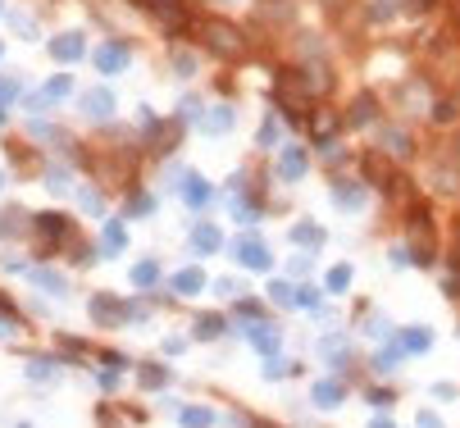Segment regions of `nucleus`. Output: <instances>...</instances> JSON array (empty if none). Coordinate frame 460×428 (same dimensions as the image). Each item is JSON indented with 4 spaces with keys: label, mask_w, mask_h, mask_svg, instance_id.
Listing matches in <instances>:
<instances>
[{
    "label": "nucleus",
    "mask_w": 460,
    "mask_h": 428,
    "mask_svg": "<svg viewBox=\"0 0 460 428\" xmlns=\"http://www.w3.org/2000/svg\"><path fill=\"white\" fill-rule=\"evenodd\" d=\"M232 251H237V264H241V269H255V274H264V269L274 264V260H269V251H264V242H255V237H241Z\"/></svg>",
    "instance_id": "1"
},
{
    "label": "nucleus",
    "mask_w": 460,
    "mask_h": 428,
    "mask_svg": "<svg viewBox=\"0 0 460 428\" xmlns=\"http://www.w3.org/2000/svg\"><path fill=\"white\" fill-rule=\"evenodd\" d=\"M96 68H100V73H123V68H128V46H123V41H105L96 50Z\"/></svg>",
    "instance_id": "2"
},
{
    "label": "nucleus",
    "mask_w": 460,
    "mask_h": 428,
    "mask_svg": "<svg viewBox=\"0 0 460 428\" xmlns=\"http://www.w3.org/2000/svg\"><path fill=\"white\" fill-rule=\"evenodd\" d=\"M246 342H251L255 351L274 355V351H278V328H269V324H255V328H246Z\"/></svg>",
    "instance_id": "3"
},
{
    "label": "nucleus",
    "mask_w": 460,
    "mask_h": 428,
    "mask_svg": "<svg viewBox=\"0 0 460 428\" xmlns=\"http://www.w3.org/2000/svg\"><path fill=\"white\" fill-rule=\"evenodd\" d=\"M192 242H196V251H201V255H214V251L223 246V237H219V228H214V223H196Z\"/></svg>",
    "instance_id": "4"
},
{
    "label": "nucleus",
    "mask_w": 460,
    "mask_h": 428,
    "mask_svg": "<svg viewBox=\"0 0 460 428\" xmlns=\"http://www.w3.org/2000/svg\"><path fill=\"white\" fill-rule=\"evenodd\" d=\"M278 174H283L287 183H296V178L306 174V155L296 151V146H287V151H283V160H278Z\"/></svg>",
    "instance_id": "5"
},
{
    "label": "nucleus",
    "mask_w": 460,
    "mask_h": 428,
    "mask_svg": "<svg viewBox=\"0 0 460 428\" xmlns=\"http://www.w3.org/2000/svg\"><path fill=\"white\" fill-rule=\"evenodd\" d=\"M315 406L319 410H333V406H342V383H315Z\"/></svg>",
    "instance_id": "6"
},
{
    "label": "nucleus",
    "mask_w": 460,
    "mask_h": 428,
    "mask_svg": "<svg viewBox=\"0 0 460 428\" xmlns=\"http://www.w3.org/2000/svg\"><path fill=\"white\" fill-rule=\"evenodd\" d=\"M82 105H87V114H91V119H110L114 96H110V91H87V100H82Z\"/></svg>",
    "instance_id": "7"
},
{
    "label": "nucleus",
    "mask_w": 460,
    "mask_h": 428,
    "mask_svg": "<svg viewBox=\"0 0 460 428\" xmlns=\"http://www.w3.org/2000/svg\"><path fill=\"white\" fill-rule=\"evenodd\" d=\"M183 201L201 210V205L210 201V183H205V178H187V183H183Z\"/></svg>",
    "instance_id": "8"
},
{
    "label": "nucleus",
    "mask_w": 460,
    "mask_h": 428,
    "mask_svg": "<svg viewBox=\"0 0 460 428\" xmlns=\"http://www.w3.org/2000/svg\"><path fill=\"white\" fill-rule=\"evenodd\" d=\"M50 55H55V59H77V55H82V37H73V32L55 37V41H50Z\"/></svg>",
    "instance_id": "9"
},
{
    "label": "nucleus",
    "mask_w": 460,
    "mask_h": 428,
    "mask_svg": "<svg viewBox=\"0 0 460 428\" xmlns=\"http://www.w3.org/2000/svg\"><path fill=\"white\" fill-rule=\"evenodd\" d=\"M201 287H205L201 269H183V274H174V292H183V297H196Z\"/></svg>",
    "instance_id": "10"
},
{
    "label": "nucleus",
    "mask_w": 460,
    "mask_h": 428,
    "mask_svg": "<svg viewBox=\"0 0 460 428\" xmlns=\"http://www.w3.org/2000/svg\"><path fill=\"white\" fill-rule=\"evenodd\" d=\"M91 315H96L100 324H123V306H119V301H105V297L91 301Z\"/></svg>",
    "instance_id": "11"
},
{
    "label": "nucleus",
    "mask_w": 460,
    "mask_h": 428,
    "mask_svg": "<svg viewBox=\"0 0 460 428\" xmlns=\"http://www.w3.org/2000/svg\"><path fill=\"white\" fill-rule=\"evenodd\" d=\"M333 196H338L342 210H360V205H365V192H360V187H333Z\"/></svg>",
    "instance_id": "12"
},
{
    "label": "nucleus",
    "mask_w": 460,
    "mask_h": 428,
    "mask_svg": "<svg viewBox=\"0 0 460 428\" xmlns=\"http://www.w3.org/2000/svg\"><path fill=\"white\" fill-rule=\"evenodd\" d=\"M232 128V114L223 110V105H214V110L205 114V132H228Z\"/></svg>",
    "instance_id": "13"
},
{
    "label": "nucleus",
    "mask_w": 460,
    "mask_h": 428,
    "mask_svg": "<svg viewBox=\"0 0 460 428\" xmlns=\"http://www.w3.org/2000/svg\"><path fill=\"white\" fill-rule=\"evenodd\" d=\"M68 91H73V82H68V73H59V77H50V82H46L42 96H46V100H64Z\"/></svg>",
    "instance_id": "14"
},
{
    "label": "nucleus",
    "mask_w": 460,
    "mask_h": 428,
    "mask_svg": "<svg viewBox=\"0 0 460 428\" xmlns=\"http://www.w3.org/2000/svg\"><path fill=\"white\" fill-rule=\"evenodd\" d=\"M223 333V319L219 315H201L196 319V337H219Z\"/></svg>",
    "instance_id": "15"
},
{
    "label": "nucleus",
    "mask_w": 460,
    "mask_h": 428,
    "mask_svg": "<svg viewBox=\"0 0 460 428\" xmlns=\"http://www.w3.org/2000/svg\"><path fill=\"white\" fill-rule=\"evenodd\" d=\"M37 228H42V232H46V237H59V232H64V228H68V223H64V219H59V214H37Z\"/></svg>",
    "instance_id": "16"
},
{
    "label": "nucleus",
    "mask_w": 460,
    "mask_h": 428,
    "mask_svg": "<svg viewBox=\"0 0 460 428\" xmlns=\"http://www.w3.org/2000/svg\"><path fill=\"white\" fill-rule=\"evenodd\" d=\"M33 283L46 287V292H64V278H59V274H46V269H33Z\"/></svg>",
    "instance_id": "17"
},
{
    "label": "nucleus",
    "mask_w": 460,
    "mask_h": 428,
    "mask_svg": "<svg viewBox=\"0 0 460 428\" xmlns=\"http://www.w3.org/2000/svg\"><path fill=\"white\" fill-rule=\"evenodd\" d=\"M169 383V369H160V364H146L142 369V387H165Z\"/></svg>",
    "instance_id": "18"
},
{
    "label": "nucleus",
    "mask_w": 460,
    "mask_h": 428,
    "mask_svg": "<svg viewBox=\"0 0 460 428\" xmlns=\"http://www.w3.org/2000/svg\"><path fill=\"white\" fill-rule=\"evenodd\" d=\"M155 278H160V269H155L151 260H146V264H137V269H132V283H137V287H151Z\"/></svg>",
    "instance_id": "19"
},
{
    "label": "nucleus",
    "mask_w": 460,
    "mask_h": 428,
    "mask_svg": "<svg viewBox=\"0 0 460 428\" xmlns=\"http://www.w3.org/2000/svg\"><path fill=\"white\" fill-rule=\"evenodd\" d=\"M401 346H405V351H428V333L424 328H410L401 337Z\"/></svg>",
    "instance_id": "20"
},
{
    "label": "nucleus",
    "mask_w": 460,
    "mask_h": 428,
    "mask_svg": "<svg viewBox=\"0 0 460 428\" xmlns=\"http://www.w3.org/2000/svg\"><path fill=\"white\" fill-rule=\"evenodd\" d=\"M269 297H274L278 306H301V297H296V292H292L287 283H274V287H269Z\"/></svg>",
    "instance_id": "21"
},
{
    "label": "nucleus",
    "mask_w": 460,
    "mask_h": 428,
    "mask_svg": "<svg viewBox=\"0 0 460 428\" xmlns=\"http://www.w3.org/2000/svg\"><path fill=\"white\" fill-rule=\"evenodd\" d=\"M347 283H351V269H347V264L329 269V292H347Z\"/></svg>",
    "instance_id": "22"
},
{
    "label": "nucleus",
    "mask_w": 460,
    "mask_h": 428,
    "mask_svg": "<svg viewBox=\"0 0 460 428\" xmlns=\"http://www.w3.org/2000/svg\"><path fill=\"white\" fill-rule=\"evenodd\" d=\"M401 351H405V346H387V351L378 355V373H392L396 364H401Z\"/></svg>",
    "instance_id": "23"
},
{
    "label": "nucleus",
    "mask_w": 460,
    "mask_h": 428,
    "mask_svg": "<svg viewBox=\"0 0 460 428\" xmlns=\"http://www.w3.org/2000/svg\"><path fill=\"white\" fill-rule=\"evenodd\" d=\"M292 237H296V242H324V228H315V223H296Z\"/></svg>",
    "instance_id": "24"
},
{
    "label": "nucleus",
    "mask_w": 460,
    "mask_h": 428,
    "mask_svg": "<svg viewBox=\"0 0 460 428\" xmlns=\"http://www.w3.org/2000/svg\"><path fill=\"white\" fill-rule=\"evenodd\" d=\"M183 424L187 428H205V424H214V415H210V410H183Z\"/></svg>",
    "instance_id": "25"
},
{
    "label": "nucleus",
    "mask_w": 460,
    "mask_h": 428,
    "mask_svg": "<svg viewBox=\"0 0 460 428\" xmlns=\"http://www.w3.org/2000/svg\"><path fill=\"white\" fill-rule=\"evenodd\" d=\"M105 246H110V251H123V228L119 223H105Z\"/></svg>",
    "instance_id": "26"
},
{
    "label": "nucleus",
    "mask_w": 460,
    "mask_h": 428,
    "mask_svg": "<svg viewBox=\"0 0 460 428\" xmlns=\"http://www.w3.org/2000/svg\"><path fill=\"white\" fill-rule=\"evenodd\" d=\"M274 137H278V119H269V123L260 128V142H264V146H274Z\"/></svg>",
    "instance_id": "27"
},
{
    "label": "nucleus",
    "mask_w": 460,
    "mask_h": 428,
    "mask_svg": "<svg viewBox=\"0 0 460 428\" xmlns=\"http://www.w3.org/2000/svg\"><path fill=\"white\" fill-rule=\"evenodd\" d=\"M128 214H151V196H132Z\"/></svg>",
    "instance_id": "28"
},
{
    "label": "nucleus",
    "mask_w": 460,
    "mask_h": 428,
    "mask_svg": "<svg viewBox=\"0 0 460 428\" xmlns=\"http://www.w3.org/2000/svg\"><path fill=\"white\" fill-rule=\"evenodd\" d=\"M287 369H292V364H283V360H269V369H264V373H269V378H283Z\"/></svg>",
    "instance_id": "29"
},
{
    "label": "nucleus",
    "mask_w": 460,
    "mask_h": 428,
    "mask_svg": "<svg viewBox=\"0 0 460 428\" xmlns=\"http://www.w3.org/2000/svg\"><path fill=\"white\" fill-rule=\"evenodd\" d=\"M174 64H178V68H183V77H192V68H196V59H192V55H178V59H174Z\"/></svg>",
    "instance_id": "30"
},
{
    "label": "nucleus",
    "mask_w": 460,
    "mask_h": 428,
    "mask_svg": "<svg viewBox=\"0 0 460 428\" xmlns=\"http://www.w3.org/2000/svg\"><path fill=\"white\" fill-rule=\"evenodd\" d=\"M419 428H442V424H438V419H433V415L424 410V415H419Z\"/></svg>",
    "instance_id": "31"
},
{
    "label": "nucleus",
    "mask_w": 460,
    "mask_h": 428,
    "mask_svg": "<svg viewBox=\"0 0 460 428\" xmlns=\"http://www.w3.org/2000/svg\"><path fill=\"white\" fill-rule=\"evenodd\" d=\"M14 96V82H0V100H10Z\"/></svg>",
    "instance_id": "32"
},
{
    "label": "nucleus",
    "mask_w": 460,
    "mask_h": 428,
    "mask_svg": "<svg viewBox=\"0 0 460 428\" xmlns=\"http://www.w3.org/2000/svg\"><path fill=\"white\" fill-rule=\"evenodd\" d=\"M374 428H396V424H387V419H374Z\"/></svg>",
    "instance_id": "33"
}]
</instances>
